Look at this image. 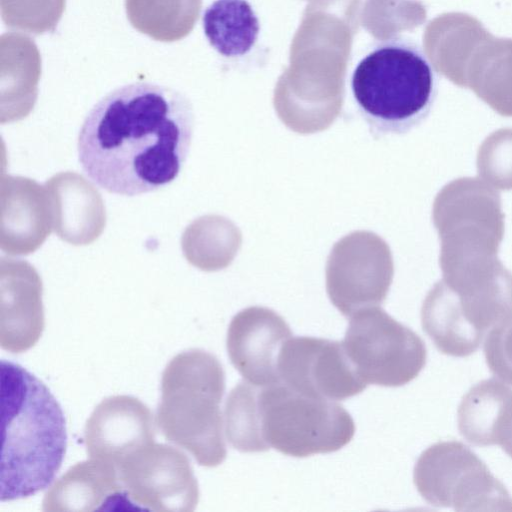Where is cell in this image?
<instances>
[{"label":"cell","mask_w":512,"mask_h":512,"mask_svg":"<svg viewBox=\"0 0 512 512\" xmlns=\"http://www.w3.org/2000/svg\"><path fill=\"white\" fill-rule=\"evenodd\" d=\"M194 120L192 103L178 90L150 82L118 87L86 115L78 135L79 162L110 193L154 192L178 177Z\"/></svg>","instance_id":"obj_1"},{"label":"cell","mask_w":512,"mask_h":512,"mask_svg":"<svg viewBox=\"0 0 512 512\" xmlns=\"http://www.w3.org/2000/svg\"><path fill=\"white\" fill-rule=\"evenodd\" d=\"M0 383L4 502L30 497L52 483L65 456L67 431L59 403L25 368L2 360Z\"/></svg>","instance_id":"obj_2"},{"label":"cell","mask_w":512,"mask_h":512,"mask_svg":"<svg viewBox=\"0 0 512 512\" xmlns=\"http://www.w3.org/2000/svg\"><path fill=\"white\" fill-rule=\"evenodd\" d=\"M224 391L221 363L201 349L177 354L162 373L157 425L204 467L220 465L227 455L220 409Z\"/></svg>","instance_id":"obj_3"},{"label":"cell","mask_w":512,"mask_h":512,"mask_svg":"<svg viewBox=\"0 0 512 512\" xmlns=\"http://www.w3.org/2000/svg\"><path fill=\"white\" fill-rule=\"evenodd\" d=\"M438 81L422 47L395 37L373 45L354 68L350 85L358 107L372 122L406 129L427 116Z\"/></svg>","instance_id":"obj_4"},{"label":"cell","mask_w":512,"mask_h":512,"mask_svg":"<svg viewBox=\"0 0 512 512\" xmlns=\"http://www.w3.org/2000/svg\"><path fill=\"white\" fill-rule=\"evenodd\" d=\"M263 437L292 457L335 452L354 436L350 414L335 401L307 396L277 382L259 389Z\"/></svg>","instance_id":"obj_5"},{"label":"cell","mask_w":512,"mask_h":512,"mask_svg":"<svg viewBox=\"0 0 512 512\" xmlns=\"http://www.w3.org/2000/svg\"><path fill=\"white\" fill-rule=\"evenodd\" d=\"M440 266L497 257L504 234L499 192L480 178H459L437 194L432 211Z\"/></svg>","instance_id":"obj_6"},{"label":"cell","mask_w":512,"mask_h":512,"mask_svg":"<svg viewBox=\"0 0 512 512\" xmlns=\"http://www.w3.org/2000/svg\"><path fill=\"white\" fill-rule=\"evenodd\" d=\"M422 498L456 511H512V498L486 464L458 441L437 442L419 456L413 473Z\"/></svg>","instance_id":"obj_7"},{"label":"cell","mask_w":512,"mask_h":512,"mask_svg":"<svg viewBox=\"0 0 512 512\" xmlns=\"http://www.w3.org/2000/svg\"><path fill=\"white\" fill-rule=\"evenodd\" d=\"M345 352L368 385L399 387L415 379L426 363L423 340L379 306L350 316Z\"/></svg>","instance_id":"obj_8"},{"label":"cell","mask_w":512,"mask_h":512,"mask_svg":"<svg viewBox=\"0 0 512 512\" xmlns=\"http://www.w3.org/2000/svg\"><path fill=\"white\" fill-rule=\"evenodd\" d=\"M394 274L388 244L370 231H356L332 248L326 265V290L332 304L347 317L381 305Z\"/></svg>","instance_id":"obj_9"},{"label":"cell","mask_w":512,"mask_h":512,"mask_svg":"<svg viewBox=\"0 0 512 512\" xmlns=\"http://www.w3.org/2000/svg\"><path fill=\"white\" fill-rule=\"evenodd\" d=\"M116 468L137 508L190 512L198 504V481L189 459L177 448L152 442L129 454Z\"/></svg>","instance_id":"obj_10"},{"label":"cell","mask_w":512,"mask_h":512,"mask_svg":"<svg viewBox=\"0 0 512 512\" xmlns=\"http://www.w3.org/2000/svg\"><path fill=\"white\" fill-rule=\"evenodd\" d=\"M279 382L315 398L341 401L367 384L350 362L343 343L323 338L291 337L278 358Z\"/></svg>","instance_id":"obj_11"},{"label":"cell","mask_w":512,"mask_h":512,"mask_svg":"<svg viewBox=\"0 0 512 512\" xmlns=\"http://www.w3.org/2000/svg\"><path fill=\"white\" fill-rule=\"evenodd\" d=\"M291 337L289 325L275 311L248 307L238 312L229 324L227 353L247 382L264 387L279 382V354Z\"/></svg>","instance_id":"obj_12"},{"label":"cell","mask_w":512,"mask_h":512,"mask_svg":"<svg viewBox=\"0 0 512 512\" xmlns=\"http://www.w3.org/2000/svg\"><path fill=\"white\" fill-rule=\"evenodd\" d=\"M43 285L35 268L21 259L0 262V346L22 353L40 339L44 326Z\"/></svg>","instance_id":"obj_13"},{"label":"cell","mask_w":512,"mask_h":512,"mask_svg":"<svg viewBox=\"0 0 512 512\" xmlns=\"http://www.w3.org/2000/svg\"><path fill=\"white\" fill-rule=\"evenodd\" d=\"M154 440L151 410L138 398L129 395L103 399L84 428V442L90 458L108 461L115 466Z\"/></svg>","instance_id":"obj_14"},{"label":"cell","mask_w":512,"mask_h":512,"mask_svg":"<svg viewBox=\"0 0 512 512\" xmlns=\"http://www.w3.org/2000/svg\"><path fill=\"white\" fill-rule=\"evenodd\" d=\"M0 247L8 255H29L53 228L45 187L22 176L2 175L0 188Z\"/></svg>","instance_id":"obj_15"},{"label":"cell","mask_w":512,"mask_h":512,"mask_svg":"<svg viewBox=\"0 0 512 512\" xmlns=\"http://www.w3.org/2000/svg\"><path fill=\"white\" fill-rule=\"evenodd\" d=\"M133 503L120 481L116 466L91 458L76 463L58 478L45 493V512H89L95 510L129 509Z\"/></svg>","instance_id":"obj_16"},{"label":"cell","mask_w":512,"mask_h":512,"mask_svg":"<svg viewBox=\"0 0 512 512\" xmlns=\"http://www.w3.org/2000/svg\"><path fill=\"white\" fill-rule=\"evenodd\" d=\"M44 187L51 204L53 229L61 240L84 246L99 238L106 225V210L91 182L66 171L53 175Z\"/></svg>","instance_id":"obj_17"},{"label":"cell","mask_w":512,"mask_h":512,"mask_svg":"<svg viewBox=\"0 0 512 512\" xmlns=\"http://www.w3.org/2000/svg\"><path fill=\"white\" fill-rule=\"evenodd\" d=\"M512 409V389L496 379L474 385L458 407L460 434L476 446L498 445L505 419Z\"/></svg>","instance_id":"obj_18"},{"label":"cell","mask_w":512,"mask_h":512,"mask_svg":"<svg viewBox=\"0 0 512 512\" xmlns=\"http://www.w3.org/2000/svg\"><path fill=\"white\" fill-rule=\"evenodd\" d=\"M203 31L222 56L241 57L255 46L260 22L247 0H215L204 11Z\"/></svg>","instance_id":"obj_19"},{"label":"cell","mask_w":512,"mask_h":512,"mask_svg":"<svg viewBox=\"0 0 512 512\" xmlns=\"http://www.w3.org/2000/svg\"><path fill=\"white\" fill-rule=\"evenodd\" d=\"M421 323L437 349L454 357L473 354L484 338L456 309L442 280L433 286L423 302Z\"/></svg>","instance_id":"obj_20"},{"label":"cell","mask_w":512,"mask_h":512,"mask_svg":"<svg viewBox=\"0 0 512 512\" xmlns=\"http://www.w3.org/2000/svg\"><path fill=\"white\" fill-rule=\"evenodd\" d=\"M241 245L239 229L227 218L205 215L189 224L181 237L186 260L203 271L226 268Z\"/></svg>","instance_id":"obj_21"},{"label":"cell","mask_w":512,"mask_h":512,"mask_svg":"<svg viewBox=\"0 0 512 512\" xmlns=\"http://www.w3.org/2000/svg\"><path fill=\"white\" fill-rule=\"evenodd\" d=\"M258 387L247 381L238 383L225 404L227 440L243 453L265 452L270 448L262 433Z\"/></svg>","instance_id":"obj_22"},{"label":"cell","mask_w":512,"mask_h":512,"mask_svg":"<svg viewBox=\"0 0 512 512\" xmlns=\"http://www.w3.org/2000/svg\"><path fill=\"white\" fill-rule=\"evenodd\" d=\"M479 177L495 189L512 190V129L493 132L477 154Z\"/></svg>","instance_id":"obj_23"},{"label":"cell","mask_w":512,"mask_h":512,"mask_svg":"<svg viewBox=\"0 0 512 512\" xmlns=\"http://www.w3.org/2000/svg\"><path fill=\"white\" fill-rule=\"evenodd\" d=\"M484 355L495 377L512 385V317L488 331Z\"/></svg>","instance_id":"obj_24"},{"label":"cell","mask_w":512,"mask_h":512,"mask_svg":"<svg viewBox=\"0 0 512 512\" xmlns=\"http://www.w3.org/2000/svg\"><path fill=\"white\" fill-rule=\"evenodd\" d=\"M498 445L512 458V409L503 423Z\"/></svg>","instance_id":"obj_25"}]
</instances>
